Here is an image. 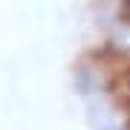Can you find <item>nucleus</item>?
Returning a JSON list of instances; mask_svg holds the SVG:
<instances>
[{
    "label": "nucleus",
    "instance_id": "f257e3e1",
    "mask_svg": "<svg viewBox=\"0 0 130 130\" xmlns=\"http://www.w3.org/2000/svg\"><path fill=\"white\" fill-rule=\"evenodd\" d=\"M121 6H124V12H121V14H124V20H130V0H121Z\"/></svg>",
    "mask_w": 130,
    "mask_h": 130
}]
</instances>
